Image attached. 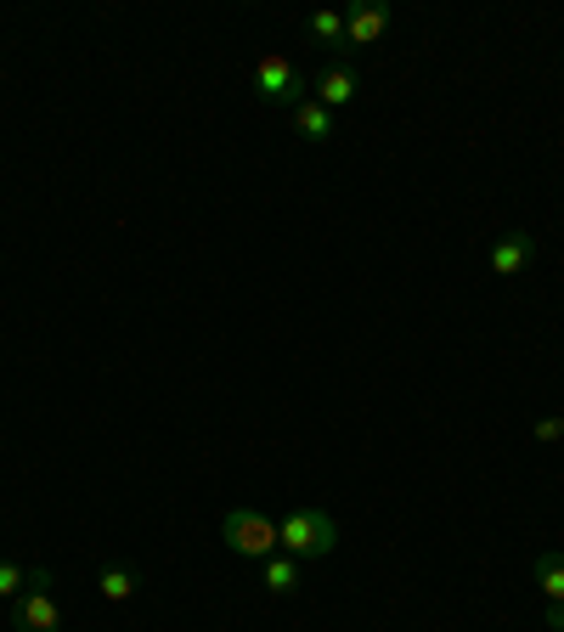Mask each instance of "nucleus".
I'll return each instance as SVG.
<instances>
[{
  "label": "nucleus",
  "mask_w": 564,
  "mask_h": 632,
  "mask_svg": "<svg viewBox=\"0 0 564 632\" xmlns=\"http://www.w3.org/2000/svg\"><path fill=\"white\" fill-rule=\"evenodd\" d=\"M547 626H553V632H564V604H547Z\"/></svg>",
  "instance_id": "15"
},
{
  "label": "nucleus",
  "mask_w": 564,
  "mask_h": 632,
  "mask_svg": "<svg viewBox=\"0 0 564 632\" xmlns=\"http://www.w3.org/2000/svg\"><path fill=\"white\" fill-rule=\"evenodd\" d=\"M558 435H564V418H542L536 424V440H558Z\"/></svg>",
  "instance_id": "14"
},
{
  "label": "nucleus",
  "mask_w": 564,
  "mask_h": 632,
  "mask_svg": "<svg viewBox=\"0 0 564 632\" xmlns=\"http://www.w3.org/2000/svg\"><path fill=\"white\" fill-rule=\"evenodd\" d=\"M18 632H62V610L51 599V571H29V587L18 593Z\"/></svg>",
  "instance_id": "4"
},
{
  "label": "nucleus",
  "mask_w": 564,
  "mask_h": 632,
  "mask_svg": "<svg viewBox=\"0 0 564 632\" xmlns=\"http://www.w3.org/2000/svg\"><path fill=\"white\" fill-rule=\"evenodd\" d=\"M136 587H142V576H136L130 565H103V599H108V604L136 599Z\"/></svg>",
  "instance_id": "10"
},
{
  "label": "nucleus",
  "mask_w": 564,
  "mask_h": 632,
  "mask_svg": "<svg viewBox=\"0 0 564 632\" xmlns=\"http://www.w3.org/2000/svg\"><path fill=\"white\" fill-rule=\"evenodd\" d=\"M356 90H361V79H356L350 62H328V68L311 79V97H317L328 114H339L344 103H356Z\"/></svg>",
  "instance_id": "6"
},
{
  "label": "nucleus",
  "mask_w": 564,
  "mask_h": 632,
  "mask_svg": "<svg viewBox=\"0 0 564 632\" xmlns=\"http://www.w3.org/2000/svg\"><path fill=\"white\" fill-rule=\"evenodd\" d=\"M276 531H282V554L294 560H328L339 548V525L322 508H289Z\"/></svg>",
  "instance_id": "1"
},
{
  "label": "nucleus",
  "mask_w": 564,
  "mask_h": 632,
  "mask_svg": "<svg viewBox=\"0 0 564 632\" xmlns=\"http://www.w3.org/2000/svg\"><path fill=\"white\" fill-rule=\"evenodd\" d=\"M317 40H328V46H344V12H311V23H305Z\"/></svg>",
  "instance_id": "12"
},
{
  "label": "nucleus",
  "mask_w": 564,
  "mask_h": 632,
  "mask_svg": "<svg viewBox=\"0 0 564 632\" xmlns=\"http://www.w3.org/2000/svg\"><path fill=\"white\" fill-rule=\"evenodd\" d=\"M536 582H542L547 604H564V554H558V548L536 554Z\"/></svg>",
  "instance_id": "9"
},
{
  "label": "nucleus",
  "mask_w": 564,
  "mask_h": 632,
  "mask_svg": "<svg viewBox=\"0 0 564 632\" xmlns=\"http://www.w3.org/2000/svg\"><path fill=\"white\" fill-rule=\"evenodd\" d=\"M294 130H300L305 142H328V136H333V114L311 97V103H300V108H294Z\"/></svg>",
  "instance_id": "8"
},
{
  "label": "nucleus",
  "mask_w": 564,
  "mask_h": 632,
  "mask_svg": "<svg viewBox=\"0 0 564 632\" xmlns=\"http://www.w3.org/2000/svg\"><path fill=\"white\" fill-rule=\"evenodd\" d=\"M221 536H226V548H232L237 560H271V554L282 548L276 519L260 514V508H232V514L221 519Z\"/></svg>",
  "instance_id": "2"
},
{
  "label": "nucleus",
  "mask_w": 564,
  "mask_h": 632,
  "mask_svg": "<svg viewBox=\"0 0 564 632\" xmlns=\"http://www.w3.org/2000/svg\"><path fill=\"white\" fill-rule=\"evenodd\" d=\"M531 260H536V237L531 232H508V237L492 243V271L497 278H519Z\"/></svg>",
  "instance_id": "7"
},
{
  "label": "nucleus",
  "mask_w": 564,
  "mask_h": 632,
  "mask_svg": "<svg viewBox=\"0 0 564 632\" xmlns=\"http://www.w3.org/2000/svg\"><path fill=\"white\" fill-rule=\"evenodd\" d=\"M265 587H271V593H294V587H300L294 554H271V560H265Z\"/></svg>",
  "instance_id": "11"
},
{
  "label": "nucleus",
  "mask_w": 564,
  "mask_h": 632,
  "mask_svg": "<svg viewBox=\"0 0 564 632\" xmlns=\"http://www.w3.org/2000/svg\"><path fill=\"white\" fill-rule=\"evenodd\" d=\"M254 97L260 103H271V108H300V103H311V79L289 62V57H260L254 62Z\"/></svg>",
  "instance_id": "3"
},
{
  "label": "nucleus",
  "mask_w": 564,
  "mask_h": 632,
  "mask_svg": "<svg viewBox=\"0 0 564 632\" xmlns=\"http://www.w3.org/2000/svg\"><path fill=\"white\" fill-rule=\"evenodd\" d=\"M385 29H390V7H385V0L350 7V12H344V46H339V51H367V46H379Z\"/></svg>",
  "instance_id": "5"
},
{
  "label": "nucleus",
  "mask_w": 564,
  "mask_h": 632,
  "mask_svg": "<svg viewBox=\"0 0 564 632\" xmlns=\"http://www.w3.org/2000/svg\"><path fill=\"white\" fill-rule=\"evenodd\" d=\"M29 587V571H18L12 560H0V599H18Z\"/></svg>",
  "instance_id": "13"
}]
</instances>
